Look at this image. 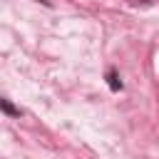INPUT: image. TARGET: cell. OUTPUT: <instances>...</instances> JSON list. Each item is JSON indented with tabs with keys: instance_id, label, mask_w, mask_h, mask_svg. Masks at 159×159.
Returning a JSON list of instances; mask_svg holds the SVG:
<instances>
[{
	"instance_id": "6da1fadb",
	"label": "cell",
	"mask_w": 159,
	"mask_h": 159,
	"mask_svg": "<svg viewBox=\"0 0 159 159\" xmlns=\"http://www.w3.org/2000/svg\"><path fill=\"white\" fill-rule=\"evenodd\" d=\"M107 84H109V89H112V92H122V89H124L122 77H119V72H117L114 67H109V70H107Z\"/></svg>"
},
{
	"instance_id": "7a4b0ae2",
	"label": "cell",
	"mask_w": 159,
	"mask_h": 159,
	"mask_svg": "<svg viewBox=\"0 0 159 159\" xmlns=\"http://www.w3.org/2000/svg\"><path fill=\"white\" fill-rule=\"evenodd\" d=\"M0 112H2V114H7V117H20V114H22V109H20V107H15L7 97H0Z\"/></svg>"
}]
</instances>
